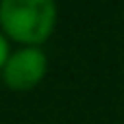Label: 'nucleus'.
I'll return each instance as SVG.
<instances>
[{"instance_id":"obj_2","label":"nucleus","mask_w":124,"mask_h":124,"mask_svg":"<svg viewBox=\"0 0 124 124\" xmlns=\"http://www.w3.org/2000/svg\"><path fill=\"white\" fill-rule=\"evenodd\" d=\"M48 72V57L41 48L22 46L15 52H9L0 74L2 83L13 92H28L37 87Z\"/></svg>"},{"instance_id":"obj_1","label":"nucleus","mask_w":124,"mask_h":124,"mask_svg":"<svg viewBox=\"0 0 124 124\" xmlns=\"http://www.w3.org/2000/svg\"><path fill=\"white\" fill-rule=\"evenodd\" d=\"M57 24L54 0H0V33L20 44L39 48Z\"/></svg>"},{"instance_id":"obj_3","label":"nucleus","mask_w":124,"mask_h":124,"mask_svg":"<svg viewBox=\"0 0 124 124\" xmlns=\"http://www.w3.org/2000/svg\"><path fill=\"white\" fill-rule=\"evenodd\" d=\"M9 39L0 33V70H2V65H4V61H7V57H9Z\"/></svg>"}]
</instances>
